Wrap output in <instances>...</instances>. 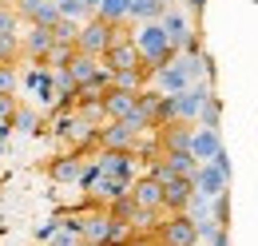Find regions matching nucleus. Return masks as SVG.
<instances>
[{"mask_svg": "<svg viewBox=\"0 0 258 246\" xmlns=\"http://www.w3.org/2000/svg\"><path fill=\"white\" fill-rule=\"evenodd\" d=\"M199 123H167V127H159L155 135H159L163 143V155L167 151H191V135Z\"/></svg>", "mask_w": 258, "mask_h": 246, "instance_id": "13", "label": "nucleus"}, {"mask_svg": "<svg viewBox=\"0 0 258 246\" xmlns=\"http://www.w3.org/2000/svg\"><path fill=\"white\" fill-rule=\"evenodd\" d=\"M127 12H131V0H99L96 8V16L107 24H127Z\"/></svg>", "mask_w": 258, "mask_h": 246, "instance_id": "18", "label": "nucleus"}, {"mask_svg": "<svg viewBox=\"0 0 258 246\" xmlns=\"http://www.w3.org/2000/svg\"><path fill=\"white\" fill-rule=\"evenodd\" d=\"M80 246H96V242H88V238H84V242H80Z\"/></svg>", "mask_w": 258, "mask_h": 246, "instance_id": "38", "label": "nucleus"}, {"mask_svg": "<svg viewBox=\"0 0 258 246\" xmlns=\"http://www.w3.org/2000/svg\"><path fill=\"white\" fill-rule=\"evenodd\" d=\"M211 218H215L219 226H230V195H219V199H211Z\"/></svg>", "mask_w": 258, "mask_h": 246, "instance_id": "29", "label": "nucleus"}, {"mask_svg": "<svg viewBox=\"0 0 258 246\" xmlns=\"http://www.w3.org/2000/svg\"><path fill=\"white\" fill-rule=\"evenodd\" d=\"M211 95V84H191L187 92L175 95V123H199V111Z\"/></svg>", "mask_w": 258, "mask_h": 246, "instance_id": "6", "label": "nucleus"}, {"mask_svg": "<svg viewBox=\"0 0 258 246\" xmlns=\"http://www.w3.org/2000/svg\"><path fill=\"white\" fill-rule=\"evenodd\" d=\"M60 16H68V20H80V24H84V20H92L96 12L88 8V0H60Z\"/></svg>", "mask_w": 258, "mask_h": 246, "instance_id": "23", "label": "nucleus"}, {"mask_svg": "<svg viewBox=\"0 0 258 246\" xmlns=\"http://www.w3.org/2000/svg\"><path fill=\"white\" fill-rule=\"evenodd\" d=\"M20 56H24L20 36H0V64H16Z\"/></svg>", "mask_w": 258, "mask_h": 246, "instance_id": "24", "label": "nucleus"}, {"mask_svg": "<svg viewBox=\"0 0 258 246\" xmlns=\"http://www.w3.org/2000/svg\"><path fill=\"white\" fill-rule=\"evenodd\" d=\"M187 215H191L195 222H207V218H211V199L195 191V199H191V203H187Z\"/></svg>", "mask_w": 258, "mask_h": 246, "instance_id": "27", "label": "nucleus"}, {"mask_svg": "<svg viewBox=\"0 0 258 246\" xmlns=\"http://www.w3.org/2000/svg\"><path fill=\"white\" fill-rule=\"evenodd\" d=\"M191 199H195V183L187 175H171V179L163 183V211H167V215H183Z\"/></svg>", "mask_w": 258, "mask_h": 246, "instance_id": "7", "label": "nucleus"}, {"mask_svg": "<svg viewBox=\"0 0 258 246\" xmlns=\"http://www.w3.org/2000/svg\"><path fill=\"white\" fill-rule=\"evenodd\" d=\"M0 4H4V0H0Z\"/></svg>", "mask_w": 258, "mask_h": 246, "instance_id": "41", "label": "nucleus"}, {"mask_svg": "<svg viewBox=\"0 0 258 246\" xmlns=\"http://www.w3.org/2000/svg\"><path fill=\"white\" fill-rule=\"evenodd\" d=\"M12 127H16L20 135H32L36 127H40V111H36V107H24V103H20V107H16V115H12Z\"/></svg>", "mask_w": 258, "mask_h": 246, "instance_id": "21", "label": "nucleus"}, {"mask_svg": "<svg viewBox=\"0 0 258 246\" xmlns=\"http://www.w3.org/2000/svg\"><path fill=\"white\" fill-rule=\"evenodd\" d=\"M56 230H60V218H52V222L36 226V238H40V242H52V238H56Z\"/></svg>", "mask_w": 258, "mask_h": 246, "instance_id": "33", "label": "nucleus"}, {"mask_svg": "<svg viewBox=\"0 0 258 246\" xmlns=\"http://www.w3.org/2000/svg\"><path fill=\"white\" fill-rule=\"evenodd\" d=\"M88 8H92V12H96V8H99V0H88Z\"/></svg>", "mask_w": 258, "mask_h": 246, "instance_id": "36", "label": "nucleus"}, {"mask_svg": "<svg viewBox=\"0 0 258 246\" xmlns=\"http://www.w3.org/2000/svg\"><path fill=\"white\" fill-rule=\"evenodd\" d=\"M195 246H207V242H195Z\"/></svg>", "mask_w": 258, "mask_h": 246, "instance_id": "39", "label": "nucleus"}, {"mask_svg": "<svg viewBox=\"0 0 258 246\" xmlns=\"http://www.w3.org/2000/svg\"><path fill=\"white\" fill-rule=\"evenodd\" d=\"M52 36H56V44H76V40H80V20L60 16V20L52 24Z\"/></svg>", "mask_w": 258, "mask_h": 246, "instance_id": "22", "label": "nucleus"}, {"mask_svg": "<svg viewBox=\"0 0 258 246\" xmlns=\"http://www.w3.org/2000/svg\"><path fill=\"white\" fill-rule=\"evenodd\" d=\"M20 16H16V8L12 4H0V36H20Z\"/></svg>", "mask_w": 258, "mask_h": 246, "instance_id": "26", "label": "nucleus"}, {"mask_svg": "<svg viewBox=\"0 0 258 246\" xmlns=\"http://www.w3.org/2000/svg\"><path fill=\"white\" fill-rule=\"evenodd\" d=\"M20 44H24V60L28 64H44L48 52H52V44H56V36H52V28L28 24V32H20Z\"/></svg>", "mask_w": 258, "mask_h": 246, "instance_id": "9", "label": "nucleus"}, {"mask_svg": "<svg viewBox=\"0 0 258 246\" xmlns=\"http://www.w3.org/2000/svg\"><path fill=\"white\" fill-rule=\"evenodd\" d=\"M187 12H195V16H203V12H207V0H187Z\"/></svg>", "mask_w": 258, "mask_h": 246, "instance_id": "35", "label": "nucleus"}, {"mask_svg": "<svg viewBox=\"0 0 258 246\" xmlns=\"http://www.w3.org/2000/svg\"><path fill=\"white\" fill-rule=\"evenodd\" d=\"M151 80H155V88L167 92V95H179V92L191 88V76L183 72V64H179V60L167 64V68H159V72H151Z\"/></svg>", "mask_w": 258, "mask_h": 246, "instance_id": "14", "label": "nucleus"}, {"mask_svg": "<svg viewBox=\"0 0 258 246\" xmlns=\"http://www.w3.org/2000/svg\"><path fill=\"white\" fill-rule=\"evenodd\" d=\"M16 107H20L16 92H0V119H12V115H16Z\"/></svg>", "mask_w": 258, "mask_h": 246, "instance_id": "31", "label": "nucleus"}, {"mask_svg": "<svg viewBox=\"0 0 258 246\" xmlns=\"http://www.w3.org/2000/svg\"><path fill=\"white\" fill-rule=\"evenodd\" d=\"M199 127H215V131L223 127V99L215 92L207 95V103H203V111H199Z\"/></svg>", "mask_w": 258, "mask_h": 246, "instance_id": "19", "label": "nucleus"}, {"mask_svg": "<svg viewBox=\"0 0 258 246\" xmlns=\"http://www.w3.org/2000/svg\"><path fill=\"white\" fill-rule=\"evenodd\" d=\"M139 139H143V135H139L135 127H127L123 119H107L99 127V151H131L135 155Z\"/></svg>", "mask_w": 258, "mask_h": 246, "instance_id": "3", "label": "nucleus"}, {"mask_svg": "<svg viewBox=\"0 0 258 246\" xmlns=\"http://www.w3.org/2000/svg\"><path fill=\"white\" fill-rule=\"evenodd\" d=\"M4 4H12V8H16V16L32 24V16L40 12V4H44V0H4Z\"/></svg>", "mask_w": 258, "mask_h": 246, "instance_id": "30", "label": "nucleus"}, {"mask_svg": "<svg viewBox=\"0 0 258 246\" xmlns=\"http://www.w3.org/2000/svg\"><path fill=\"white\" fill-rule=\"evenodd\" d=\"M103 64H107L111 72H131V68H143V52H139L135 36H123V40H115V44L103 52Z\"/></svg>", "mask_w": 258, "mask_h": 246, "instance_id": "5", "label": "nucleus"}, {"mask_svg": "<svg viewBox=\"0 0 258 246\" xmlns=\"http://www.w3.org/2000/svg\"><path fill=\"white\" fill-rule=\"evenodd\" d=\"M131 36H135V44H139V52H143V68H147V72H159V68L179 60V52L171 48V40H167V32H163L159 20L139 24Z\"/></svg>", "mask_w": 258, "mask_h": 246, "instance_id": "1", "label": "nucleus"}, {"mask_svg": "<svg viewBox=\"0 0 258 246\" xmlns=\"http://www.w3.org/2000/svg\"><path fill=\"white\" fill-rule=\"evenodd\" d=\"M163 12H167V4H163V0H131L127 20H135V24H147V20H159Z\"/></svg>", "mask_w": 258, "mask_h": 246, "instance_id": "16", "label": "nucleus"}, {"mask_svg": "<svg viewBox=\"0 0 258 246\" xmlns=\"http://www.w3.org/2000/svg\"><path fill=\"white\" fill-rule=\"evenodd\" d=\"M76 52H80L76 44H52V52H48V60H44V64H48V68H68Z\"/></svg>", "mask_w": 258, "mask_h": 246, "instance_id": "25", "label": "nucleus"}, {"mask_svg": "<svg viewBox=\"0 0 258 246\" xmlns=\"http://www.w3.org/2000/svg\"><path fill=\"white\" fill-rule=\"evenodd\" d=\"M223 151V131H215V127H195L191 135V155L199 163H211L215 155Z\"/></svg>", "mask_w": 258, "mask_h": 246, "instance_id": "12", "label": "nucleus"}, {"mask_svg": "<svg viewBox=\"0 0 258 246\" xmlns=\"http://www.w3.org/2000/svg\"><path fill=\"white\" fill-rule=\"evenodd\" d=\"M147 246H167V242H159V238H151V242H147Z\"/></svg>", "mask_w": 258, "mask_h": 246, "instance_id": "37", "label": "nucleus"}, {"mask_svg": "<svg viewBox=\"0 0 258 246\" xmlns=\"http://www.w3.org/2000/svg\"><path fill=\"white\" fill-rule=\"evenodd\" d=\"M131 199H135L143 211H151V215H167V211H163V183H159V179H151L147 171L131 183Z\"/></svg>", "mask_w": 258, "mask_h": 246, "instance_id": "10", "label": "nucleus"}, {"mask_svg": "<svg viewBox=\"0 0 258 246\" xmlns=\"http://www.w3.org/2000/svg\"><path fill=\"white\" fill-rule=\"evenodd\" d=\"M191 183H195L199 195L219 199V195H226V187H230V175H226L223 167H215V163H199V171L191 175Z\"/></svg>", "mask_w": 258, "mask_h": 246, "instance_id": "8", "label": "nucleus"}, {"mask_svg": "<svg viewBox=\"0 0 258 246\" xmlns=\"http://www.w3.org/2000/svg\"><path fill=\"white\" fill-rule=\"evenodd\" d=\"M52 4H60V0H52Z\"/></svg>", "mask_w": 258, "mask_h": 246, "instance_id": "40", "label": "nucleus"}, {"mask_svg": "<svg viewBox=\"0 0 258 246\" xmlns=\"http://www.w3.org/2000/svg\"><path fill=\"white\" fill-rule=\"evenodd\" d=\"M68 72H72V80H76V84H88V80L99 72V60H96V56H88V52H76L72 64H68Z\"/></svg>", "mask_w": 258, "mask_h": 246, "instance_id": "17", "label": "nucleus"}, {"mask_svg": "<svg viewBox=\"0 0 258 246\" xmlns=\"http://www.w3.org/2000/svg\"><path fill=\"white\" fill-rule=\"evenodd\" d=\"M84 163H88V155H80V151L56 155V159L48 163V179H52V183H60V187H80Z\"/></svg>", "mask_w": 258, "mask_h": 246, "instance_id": "4", "label": "nucleus"}, {"mask_svg": "<svg viewBox=\"0 0 258 246\" xmlns=\"http://www.w3.org/2000/svg\"><path fill=\"white\" fill-rule=\"evenodd\" d=\"M56 20H60V4H52V0H44V4H40V12L32 16V24H40V28H52Z\"/></svg>", "mask_w": 258, "mask_h": 246, "instance_id": "28", "label": "nucleus"}, {"mask_svg": "<svg viewBox=\"0 0 258 246\" xmlns=\"http://www.w3.org/2000/svg\"><path fill=\"white\" fill-rule=\"evenodd\" d=\"M135 107H139V92H119V88H111V92L103 95L107 119H127V115H135Z\"/></svg>", "mask_w": 258, "mask_h": 246, "instance_id": "15", "label": "nucleus"}, {"mask_svg": "<svg viewBox=\"0 0 258 246\" xmlns=\"http://www.w3.org/2000/svg\"><path fill=\"white\" fill-rule=\"evenodd\" d=\"M207 246H230V230H226V226H219V230H215V238H211Z\"/></svg>", "mask_w": 258, "mask_h": 246, "instance_id": "34", "label": "nucleus"}, {"mask_svg": "<svg viewBox=\"0 0 258 246\" xmlns=\"http://www.w3.org/2000/svg\"><path fill=\"white\" fill-rule=\"evenodd\" d=\"M163 159H167V167H171L175 175H187V179H191L195 171H199V159H195L191 151H167Z\"/></svg>", "mask_w": 258, "mask_h": 246, "instance_id": "20", "label": "nucleus"}, {"mask_svg": "<svg viewBox=\"0 0 258 246\" xmlns=\"http://www.w3.org/2000/svg\"><path fill=\"white\" fill-rule=\"evenodd\" d=\"M155 238L167 242V246H195L199 242V222H195L187 211H183V215H167L159 226H155Z\"/></svg>", "mask_w": 258, "mask_h": 246, "instance_id": "2", "label": "nucleus"}, {"mask_svg": "<svg viewBox=\"0 0 258 246\" xmlns=\"http://www.w3.org/2000/svg\"><path fill=\"white\" fill-rule=\"evenodd\" d=\"M0 92H16V68L0 64Z\"/></svg>", "mask_w": 258, "mask_h": 246, "instance_id": "32", "label": "nucleus"}, {"mask_svg": "<svg viewBox=\"0 0 258 246\" xmlns=\"http://www.w3.org/2000/svg\"><path fill=\"white\" fill-rule=\"evenodd\" d=\"M96 163L103 167V175L111 179H123V183H135V155L131 151H96Z\"/></svg>", "mask_w": 258, "mask_h": 246, "instance_id": "11", "label": "nucleus"}]
</instances>
